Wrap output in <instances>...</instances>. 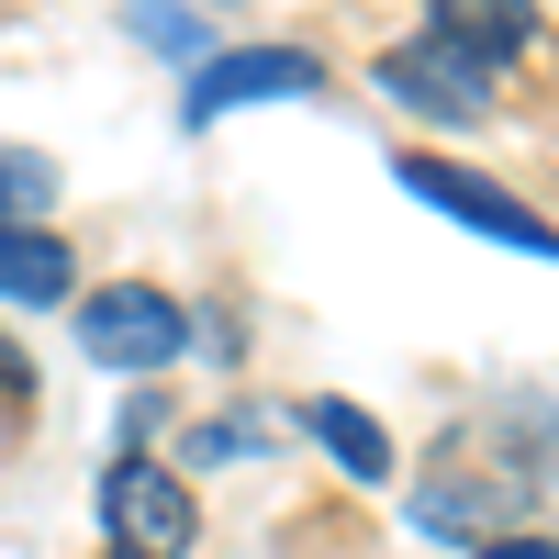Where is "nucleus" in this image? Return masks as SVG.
I'll return each instance as SVG.
<instances>
[{"label": "nucleus", "instance_id": "nucleus-1", "mask_svg": "<svg viewBox=\"0 0 559 559\" xmlns=\"http://www.w3.org/2000/svg\"><path fill=\"white\" fill-rule=\"evenodd\" d=\"M102 537H112V559H191L202 503H191L179 471H157V459H112L102 471Z\"/></svg>", "mask_w": 559, "mask_h": 559}, {"label": "nucleus", "instance_id": "nucleus-2", "mask_svg": "<svg viewBox=\"0 0 559 559\" xmlns=\"http://www.w3.org/2000/svg\"><path fill=\"white\" fill-rule=\"evenodd\" d=\"M79 347L102 369H134V381H157L168 358H191V313H179L157 280H112V292L79 302Z\"/></svg>", "mask_w": 559, "mask_h": 559}, {"label": "nucleus", "instance_id": "nucleus-6", "mask_svg": "<svg viewBox=\"0 0 559 559\" xmlns=\"http://www.w3.org/2000/svg\"><path fill=\"white\" fill-rule=\"evenodd\" d=\"M79 292V258L57 224H0V302H23V313H57Z\"/></svg>", "mask_w": 559, "mask_h": 559}, {"label": "nucleus", "instance_id": "nucleus-13", "mask_svg": "<svg viewBox=\"0 0 559 559\" xmlns=\"http://www.w3.org/2000/svg\"><path fill=\"white\" fill-rule=\"evenodd\" d=\"M471 559H559V537H481Z\"/></svg>", "mask_w": 559, "mask_h": 559}, {"label": "nucleus", "instance_id": "nucleus-9", "mask_svg": "<svg viewBox=\"0 0 559 559\" xmlns=\"http://www.w3.org/2000/svg\"><path fill=\"white\" fill-rule=\"evenodd\" d=\"M414 515H426V537H471V548H481V537H492V515H503V481L481 492V481L437 471V481H426V503H414Z\"/></svg>", "mask_w": 559, "mask_h": 559}, {"label": "nucleus", "instance_id": "nucleus-5", "mask_svg": "<svg viewBox=\"0 0 559 559\" xmlns=\"http://www.w3.org/2000/svg\"><path fill=\"white\" fill-rule=\"evenodd\" d=\"M381 90H392L403 112H426V123H481V112H492V68L459 57V45H437V34L392 45V57H381Z\"/></svg>", "mask_w": 559, "mask_h": 559}, {"label": "nucleus", "instance_id": "nucleus-4", "mask_svg": "<svg viewBox=\"0 0 559 559\" xmlns=\"http://www.w3.org/2000/svg\"><path fill=\"white\" fill-rule=\"evenodd\" d=\"M324 68L302 57V45H224V57L191 68V123H224V112H247V102H313Z\"/></svg>", "mask_w": 559, "mask_h": 559}, {"label": "nucleus", "instance_id": "nucleus-3", "mask_svg": "<svg viewBox=\"0 0 559 559\" xmlns=\"http://www.w3.org/2000/svg\"><path fill=\"white\" fill-rule=\"evenodd\" d=\"M392 179L414 202H437V213H459L471 236H503L515 258H559V224L548 213H526L515 191H492V179H471V168H448V157H392Z\"/></svg>", "mask_w": 559, "mask_h": 559}, {"label": "nucleus", "instance_id": "nucleus-12", "mask_svg": "<svg viewBox=\"0 0 559 559\" xmlns=\"http://www.w3.org/2000/svg\"><path fill=\"white\" fill-rule=\"evenodd\" d=\"M134 34H146V45H191V12H179V0H134V12H123Z\"/></svg>", "mask_w": 559, "mask_h": 559}, {"label": "nucleus", "instance_id": "nucleus-14", "mask_svg": "<svg viewBox=\"0 0 559 559\" xmlns=\"http://www.w3.org/2000/svg\"><path fill=\"white\" fill-rule=\"evenodd\" d=\"M23 381H34V369H23L12 347H0V403H23Z\"/></svg>", "mask_w": 559, "mask_h": 559}, {"label": "nucleus", "instance_id": "nucleus-11", "mask_svg": "<svg viewBox=\"0 0 559 559\" xmlns=\"http://www.w3.org/2000/svg\"><path fill=\"white\" fill-rule=\"evenodd\" d=\"M258 448H280L269 414H213V426H191V459H258Z\"/></svg>", "mask_w": 559, "mask_h": 559}, {"label": "nucleus", "instance_id": "nucleus-7", "mask_svg": "<svg viewBox=\"0 0 559 559\" xmlns=\"http://www.w3.org/2000/svg\"><path fill=\"white\" fill-rule=\"evenodd\" d=\"M426 34L459 45V57H481V68H503V57H526L537 0H426Z\"/></svg>", "mask_w": 559, "mask_h": 559}, {"label": "nucleus", "instance_id": "nucleus-8", "mask_svg": "<svg viewBox=\"0 0 559 559\" xmlns=\"http://www.w3.org/2000/svg\"><path fill=\"white\" fill-rule=\"evenodd\" d=\"M313 437H324V459H336L347 481H392V437H381V414H358V403H313Z\"/></svg>", "mask_w": 559, "mask_h": 559}, {"label": "nucleus", "instance_id": "nucleus-10", "mask_svg": "<svg viewBox=\"0 0 559 559\" xmlns=\"http://www.w3.org/2000/svg\"><path fill=\"white\" fill-rule=\"evenodd\" d=\"M45 213H57V157L0 146V224H45Z\"/></svg>", "mask_w": 559, "mask_h": 559}]
</instances>
